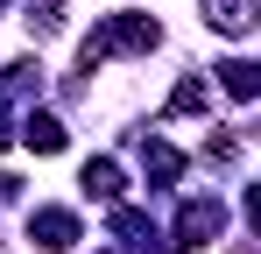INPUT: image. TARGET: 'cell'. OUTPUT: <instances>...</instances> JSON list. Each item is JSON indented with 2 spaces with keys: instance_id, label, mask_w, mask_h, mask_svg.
Returning <instances> with one entry per match:
<instances>
[{
  "instance_id": "3957f363",
  "label": "cell",
  "mask_w": 261,
  "mask_h": 254,
  "mask_svg": "<svg viewBox=\"0 0 261 254\" xmlns=\"http://www.w3.org/2000/svg\"><path fill=\"white\" fill-rule=\"evenodd\" d=\"M29 240L49 254H64V247H78V212H64V205H36L29 212Z\"/></svg>"
},
{
  "instance_id": "5b68a950",
  "label": "cell",
  "mask_w": 261,
  "mask_h": 254,
  "mask_svg": "<svg viewBox=\"0 0 261 254\" xmlns=\"http://www.w3.org/2000/svg\"><path fill=\"white\" fill-rule=\"evenodd\" d=\"M205 21L219 36H247L254 29V0H205Z\"/></svg>"
},
{
  "instance_id": "ba28073f",
  "label": "cell",
  "mask_w": 261,
  "mask_h": 254,
  "mask_svg": "<svg viewBox=\"0 0 261 254\" xmlns=\"http://www.w3.org/2000/svg\"><path fill=\"white\" fill-rule=\"evenodd\" d=\"M219 85H226L233 99H254V92H261V71L247 64V57H226V64H219Z\"/></svg>"
},
{
  "instance_id": "9c48e42d",
  "label": "cell",
  "mask_w": 261,
  "mask_h": 254,
  "mask_svg": "<svg viewBox=\"0 0 261 254\" xmlns=\"http://www.w3.org/2000/svg\"><path fill=\"white\" fill-rule=\"evenodd\" d=\"M205 106H212V85H205V78H184L170 92V113H205Z\"/></svg>"
},
{
  "instance_id": "277c9868",
  "label": "cell",
  "mask_w": 261,
  "mask_h": 254,
  "mask_svg": "<svg viewBox=\"0 0 261 254\" xmlns=\"http://www.w3.org/2000/svg\"><path fill=\"white\" fill-rule=\"evenodd\" d=\"M78 184H85V198H99V205H120V191H127V176H120V163H113V156H92Z\"/></svg>"
},
{
  "instance_id": "7a4b0ae2",
  "label": "cell",
  "mask_w": 261,
  "mask_h": 254,
  "mask_svg": "<svg viewBox=\"0 0 261 254\" xmlns=\"http://www.w3.org/2000/svg\"><path fill=\"white\" fill-rule=\"evenodd\" d=\"M219 233H226V205L219 198H191V205L176 212V240L184 247H212Z\"/></svg>"
},
{
  "instance_id": "6da1fadb",
  "label": "cell",
  "mask_w": 261,
  "mask_h": 254,
  "mask_svg": "<svg viewBox=\"0 0 261 254\" xmlns=\"http://www.w3.org/2000/svg\"><path fill=\"white\" fill-rule=\"evenodd\" d=\"M155 42H163V29H155L148 14H106V21L78 42V64H85V71H99L106 57H120V49H127V57H141V49H155Z\"/></svg>"
},
{
  "instance_id": "8992f818",
  "label": "cell",
  "mask_w": 261,
  "mask_h": 254,
  "mask_svg": "<svg viewBox=\"0 0 261 254\" xmlns=\"http://www.w3.org/2000/svg\"><path fill=\"white\" fill-rule=\"evenodd\" d=\"M21 141H29L36 156H57V148H64V120H57V113H29V120H21Z\"/></svg>"
},
{
  "instance_id": "30bf717a",
  "label": "cell",
  "mask_w": 261,
  "mask_h": 254,
  "mask_svg": "<svg viewBox=\"0 0 261 254\" xmlns=\"http://www.w3.org/2000/svg\"><path fill=\"white\" fill-rule=\"evenodd\" d=\"M113 233H127V240H155V219L134 205H113Z\"/></svg>"
},
{
  "instance_id": "52a82bcc",
  "label": "cell",
  "mask_w": 261,
  "mask_h": 254,
  "mask_svg": "<svg viewBox=\"0 0 261 254\" xmlns=\"http://www.w3.org/2000/svg\"><path fill=\"white\" fill-rule=\"evenodd\" d=\"M141 169H148L155 184H176V176H184V156H176L170 141H141Z\"/></svg>"
}]
</instances>
